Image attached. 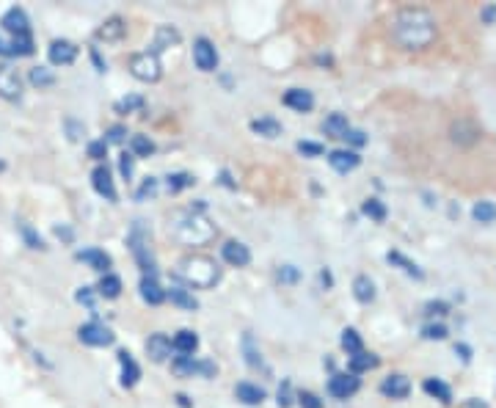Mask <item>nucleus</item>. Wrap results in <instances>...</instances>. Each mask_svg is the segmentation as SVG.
I'll return each instance as SVG.
<instances>
[{
    "mask_svg": "<svg viewBox=\"0 0 496 408\" xmlns=\"http://www.w3.org/2000/svg\"><path fill=\"white\" fill-rule=\"evenodd\" d=\"M9 47H12V56H34V36L31 34L12 36Z\"/></svg>",
    "mask_w": 496,
    "mask_h": 408,
    "instance_id": "35",
    "label": "nucleus"
},
{
    "mask_svg": "<svg viewBox=\"0 0 496 408\" xmlns=\"http://www.w3.org/2000/svg\"><path fill=\"white\" fill-rule=\"evenodd\" d=\"M386 260H389L392 265H400V271H405L408 276H414V279H425V271H422L416 262H411L408 257H403L400 251H389V254H386Z\"/></svg>",
    "mask_w": 496,
    "mask_h": 408,
    "instance_id": "32",
    "label": "nucleus"
},
{
    "mask_svg": "<svg viewBox=\"0 0 496 408\" xmlns=\"http://www.w3.org/2000/svg\"><path fill=\"white\" fill-rule=\"evenodd\" d=\"M342 138H345L350 146H364V144H367V135H364L361 130H353V127H350V130H348Z\"/></svg>",
    "mask_w": 496,
    "mask_h": 408,
    "instance_id": "54",
    "label": "nucleus"
},
{
    "mask_svg": "<svg viewBox=\"0 0 496 408\" xmlns=\"http://www.w3.org/2000/svg\"><path fill=\"white\" fill-rule=\"evenodd\" d=\"M174 232L179 235V240H185L188 246H201L207 243L212 235H215V227L201 216V213H185L177 224H174Z\"/></svg>",
    "mask_w": 496,
    "mask_h": 408,
    "instance_id": "3",
    "label": "nucleus"
},
{
    "mask_svg": "<svg viewBox=\"0 0 496 408\" xmlns=\"http://www.w3.org/2000/svg\"><path fill=\"white\" fill-rule=\"evenodd\" d=\"M89 157L97 160V163H102V160L108 157V144H105L102 138H100V141H91V144H89Z\"/></svg>",
    "mask_w": 496,
    "mask_h": 408,
    "instance_id": "47",
    "label": "nucleus"
},
{
    "mask_svg": "<svg viewBox=\"0 0 496 408\" xmlns=\"http://www.w3.org/2000/svg\"><path fill=\"white\" fill-rule=\"evenodd\" d=\"M455 353H460V359H463V361H469V359H471V350H469L466 345H455Z\"/></svg>",
    "mask_w": 496,
    "mask_h": 408,
    "instance_id": "58",
    "label": "nucleus"
},
{
    "mask_svg": "<svg viewBox=\"0 0 496 408\" xmlns=\"http://www.w3.org/2000/svg\"><path fill=\"white\" fill-rule=\"evenodd\" d=\"M298 279H301V273H298L295 265H282V268H279V282L293 284V282H298Z\"/></svg>",
    "mask_w": 496,
    "mask_h": 408,
    "instance_id": "52",
    "label": "nucleus"
},
{
    "mask_svg": "<svg viewBox=\"0 0 496 408\" xmlns=\"http://www.w3.org/2000/svg\"><path fill=\"white\" fill-rule=\"evenodd\" d=\"M138 290H141V298H144L149 306H160V304L166 301V290L160 287V282H157L155 276H144L141 284H138Z\"/></svg>",
    "mask_w": 496,
    "mask_h": 408,
    "instance_id": "18",
    "label": "nucleus"
},
{
    "mask_svg": "<svg viewBox=\"0 0 496 408\" xmlns=\"http://www.w3.org/2000/svg\"><path fill=\"white\" fill-rule=\"evenodd\" d=\"M298 152H301L304 157H320L326 149H323V144H317V141H298Z\"/></svg>",
    "mask_w": 496,
    "mask_h": 408,
    "instance_id": "45",
    "label": "nucleus"
},
{
    "mask_svg": "<svg viewBox=\"0 0 496 408\" xmlns=\"http://www.w3.org/2000/svg\"><path fill=\"white\" fill-rule=\"evenodd\" d=\"M78 260L86 262V265L94 268V271H102V273H108V268L113 265L111 254H105L102 249H83V251H78Z\"/></svg>",
    "mask_w": 496,
    "mask_h": 408,
    "instance_id": "20",
    "label": "nucleus"
},
{
    "mask_svg": "<svg viewBox=\"0 0 496 408\" xmlns=\"http://www.w3.org/2000/svg\"><path fill=\"white\" fill-rule=\"evenodd\" d=\"M381 392H383L386 397H392V400H403V397H408L411 383H408L405 375H389V378H383Z\"/></svg>",
    "mask_w": 496,
    "mask_h": 408,
    "instance_id": "21",
    "label": "nucleus"
},
{
    "mask_svg": "<svg viewBox=\"0 0 496 408\" xmlns=\"http://www.w3.org/2000/svg\"><path fill=\"white\" fill-rule=\"evenodd\" d=\"M359 386H361V381H359L353 372H337V375H331V381H328V392H331L337 400L353 397V394L359 392Z\"/></svg>",
    "mask_w": 496,
    "mask_h": 408,
    "instance_id": "8",
    "label": "nucleus"
},
{
    "mask_svg": "<svg viewBox=\"0 0 496 408\" xmlns=\"http://www.w3.org/2000/svg\"><path fill=\"white\" fill-rule=\"evenodd\" d=\"M47 58H50V64H56V67H69V64H75V58H78V47H75L72 42H67V39H56V42H50V47H47Z\"/></svg>",
    "mask_w": 496,
    "mask_h": 408,
    "instance_id": "9",
    "label": "nucleus"
},
{
    "mask_svg": "<svg viewBox=\"0 0 496 408\" xmlns=\"http://www.w3.org/2000/svg\"><path fill=\"white\" fill-rule=\"evenodd\" d=\"M91 185H94V190L100 193V196H105L108 201H116L119 199V193H116V185H113V177H111V168L108 166H97L94 171H91Z\"/></svg>",
    "mask_w": 496,
    "mask_h": 408,
    "instance_id": "12",
    "label": "nucleus"
},
{
    "mask_svg": "<svg viewBox=\"0 0 496 408\" xmlns=\"http://www.w3.org/2000/svg\"><path fill=\"white\" fill-rule=\"evenodd\" d=\"M130 149H133L135 157H149V155H155V141L146 138V135H133L130 138Z\"/></svg>",
    "mask_w": 496,
    "mask_h": 408,
    "instance_id": "37",
    "label": "nucleus"
},
{
    "mask_svg": "<svg viewBox=\"0 0 496 408\" xmlns=\"http://www.w3.org/2000/svg\"><path fill=\"white\" fill-rule=\"evenodd\" d=\"M56 235L64 240H72V229H67V227H56Z\"/></svg>",
    "mask_w": 496,
    "mask_h": 408,
    "instance_id": "59",
    "label": "nucleus"
},
{
    "mask_svg": "<svg viewBox=\"0 0 496 408\" xmlns=\"http://www.w3.org/2000/svg\"><path fill=\"white\" fill-rule=\"evenodd\" d=\"M359 163H361V157L353 149H334V152H328V166L337 174H350V171L359 168Z\"/></svg>",
    "mask_w": 496,
    "mask_h": 408,
    "instance_id": "11",
    "label": "nucleus"
},
{
    "mask_svg": "<svg viewBox=\"0 0 496 408\" xmlns=\"http://www.w3.org/2000/svg\"><path fill=\"white\" fill-rule=\"evenodd\" d=\"M234 397H237L243 405H262L268 394H265L262 386H257V383H251V381H240V383L234 386Z\"/></svg>",
    "mask_w": 496,
    "mask_h": 408,
    "instance_id": "16",
    "label": "nucleus"
},
{
    "mask_svg": "<svg viewBox=\"0 0 496 408\" xmlns=\"http://www.w3.org/2000/svg\"><path fill=\"white\" fill-rule=\"evenodd\" d=\"M97 295H102V298H108V301L119 298V295H122V279H119L116 273H105V276L100 279V284H97Z\"/></svg>",
    "mask_w": 496,
    "mask_h": 408,
    "instance_id": "28",
    "label": "nucleus"
},
{
    "mask_svg": "<svg viewBox=\"0 0 496 408\" xmlns=\"http://www.w3.org/2000/svg\"><path fill=\"white\" fill-rule=\"evenodd\" d=\"M190 185H193V177L185 174V171L168 174V179H166V188H168L171 193H179V190H185V188H190Z\"/></svg>",
    "mask_w": 496,
    "mask_h": 408,
    "instance_id": "39",
    "label": "nucleus"
},
{
    "mask_svg": "<svg viewBox=\"0 0 496 408\" xmlns=\"http://www.w3.org/2000/svg\"><path fill=\"white\" fill-rule=\"evenodd\" d=\"M193 64L201 72H215L218 69V50L207 36H199L193 42Z\"/></svg>",
    "mask_w": 496,
    "mask_h": 408,
    "instance_id": "7",
    "label": "nucleus"
},
{
    "mask_svg": "<svg viewBox=\"0 0 496 408\" xmlns=\"http://www.w3.org/2000/svg\"><path fill=\"white\" fill-rule=\"evenodd\" d=\"M20 94H23L20 75L12 67L0 64V97H3V100H20Z\"/></svg>",
    "mask_w": 496,
    "mask_h": 408,
    "instance_id": "13",
    "label": "nucleus"
},
{
    "mask_svg": "<svg viewBox=\"0 0 496 408\" xmlns=\"http://www.w3.org/2000/svg\"><path fill=\"white\" fill-rule=\"evenodd\" d=\"M447 309H449V306H447L444 301H430V304H427V315H447Z\"/></svg>",
    "mask_w": 496,
    "mask_h": 408,
    "instance_id": "57",
    "label": "nucleus"
},
{
    "mask_svg": "<svg viewBox=\"0 0 496 408\" xmlns=\"http://www.w3.org/2000/svg\"><path fill=\"white\" fill-rule=\"evenodd\" d=\"M133 163H135V157H133L130 152H122V155H119V171H122L124 179H133Z\"/></svg>",
    "mask_w": 496,
    "mask_h": 408,
    "instance_id": "48",
    "label": "nucleus"
},
{
    "mask_svg": "<svg viewBox=\"0 0 496 408\" xmlns=\"http://www.w3.org/2000/svg\"><path fill=\"white\" fill-rule=\"evenodd\" d=\"M3 168H6V163H3V160H0V171H3Z\"/></svg>",
    "mask_w": 496,
    "mask_h": 408,
    "instance_id": "63",
    "label": "nucleus"
},
{
    "mask_svg": "<svg viewBox=\"0 0 496 408\" xmlns=\"http://www.w3.org/2000/svg\"><path fill=\"white\" fill-rule=\"evenodd\" d=\"M251 133L262 135V138H279L282 135V124L273 116H260L251 122Z\"/></svg>",
    "mask_w": 496,
    "mask_h": 408,
    "instance_id": "26",
    "label": "nucleus"
},
{
    "mask_svg": "<svg viewBox=\"0 0 496 408\" xmlns=\"http://www.w3.org/2000/svg\"><path fill=\"white\" fill-rule=\"evenodd\" d=\"M177 276H179L188 287L207 290V287L218 284L221 268L215 265V260H210V257H204V254H190V257H182V260H179Z\"/></svg>",
    "mask_w": 496,
    "mask_h": 408,
    "instance_id": "2",
    "label": "nucleus"
},
{
    "mask_svg": "<svg viewBox=\"0 0 496 408\" xmlns=\"http://www.w3.org/2000/svg\"><path fill=\"white\" fill-rule=\"evenodd\" d=\"M64 124H67V135H69V141H80V138L86 135V127H83L80 122H75V119H67Z\"/></svg>",
    "mask_w": 496,
    "mask_h": 408,
    "instance_id": "50",
    "label": "nucleus"
},
{
    "mask_svg": "<svg viewBox=\"0 0 496 408\" xmlns=\"http://www.w3.org/2000/svg\"><path fill=\"white\" fill-rule=\"evenodd\" d=\"M124 135H127V127H122V124H113V127H108V133H105V144L111 146V144H124Z\"/></svg>",
    "mask_w": 496,
    "mask_h": 408,
    "instance_id": "46",
    "label": "nucleus"
},
{
    "mask_svg": "<svg viewBox=\"0 0 496 408\" xmlns=\"http://www.w3.org/2000/svg\"><path fill=\"white\" fill-rule=\"evenodd\" d=\"M171 372L177 378H193V375H199V359L179 353L177 359H171Z\"/></svg>",
    "mask_w": 496,
    "mask_h": 408,
    "instance_id": "24",
    "label": "nucleus"
},
{
    "mask_svg": "<svg viewBox=\"0 0 496 408\" xmlns=\"http://www.w3.org/2000/svg\"><path fill=\"white\" fill-rule=\"evenodd\" d=\"M290 405H293V386L290 381H284L279 386V408H290Z\"/></svg>",
    "mask_w": 496,
    "mask_h": 408,
    "instance_id": "53",
    "label": "nucleus"
},
{
    "mask_svg": "<svg viewBox=\"0 0 496 408\" xmlns=\"http://www.w3.org/2000/svg\"><path fill=\"white\" fill-rule=\"evenodd\" d=\"M130 72H133V78H138L144 83H157L163 75V64L152 50H146V53H135L130 58Z\"/></svg>",
    "mask_w": 496,
    "mask_h": 408,
    "instance_id": "5",
    "label": "nucleus"
},
{
    "mask_svg": "<svg viewBox=\"0 0 496 408\" xmlns=\"http://www.w3.org/2000/svg\"><path fill=\"white\" fill-rule=\"evenodd\" d=\"M171 345H174V350H177V353H182V356H193V353H196V348H199V334H196V331H190V328H182V331H177V334H174Z\"/></svg>",
    "mask_w": 496,
    "mask_h": 408,
    "instance_id": "22",
    "label": "nucleus"
},
{
    "mask_svg": "<svg viewBox=\"0 0 496 408\" xmlns=\"http://www.w3.org/2000/svg\"><path fill=\"white\" fill-rule=\"evenodd\" d=\"M284 105L293 108V111H298V113H309V111L315 108V94L306 91V89H290V91L284 94Z\"/></svg>",
    "mask_w": 496,
    "mask_h": 408,
    "instance_id": "17",
    "label": "nucleus"
},
{
    "mask_svg": "<svg viewBox=\"0 0 496 408\" xmlns=\"http://www.w3.org/2000/svg\"><path fill=\"white\" fill-rule=\"evenodd\" d=\"M171 350H174V345H171V339L166 334H152L146 339V356L155 364H163L166 359H171Z\"/></svg>",
    "mask_w": 496,
    "mask_h": 408,
    "instance_id": "15",
    "label": "nucleus"
},
{
    "mask_svg": "<svg viewBox=\"0 0 496 408\" xmlns=\"http://www.w3.org/2000/svg\"><path fill=\"white\" fill-rule=\"evenodd\" d=\"M179 31L177 28H171V25H160L157 31H155V42H152V53L157 56V53H163V50H168V47H177L179 45Z\"/></svg>",
    "mask_w": 496,
    "mask_h": 408,
    "instance_id": "19",
    "label": "nucleus"
},
{
    "mask_svg": "<svg viewBox=\"0 0 496 408\" xmlns=\"http://www.w3.org/2000/svg\"><path fill=\"white\" fill-rule=\"evenodd\" d=\"M221 257H223L232 268H245L248 262H251V251H248V246L240 243V240H226V243L221 246Z\"/></svg>",
    "mask_w": 496,
    "mask_h": 408,
    "instance_id": "10",
    "label": "nucleus"
},
{
    "mask_svg": "<svg viewBox=\"0 0 496 408\" xmlns=\"http://www.w3.org/2000/svg\"><path fill=\"white\" fill-rule=\"evenodd\" d=\"M0 56H12V47L9 42H3V36H0Z\"/></svg>",
    "mask_w": 496,
    "mask_h": 408,
    "instance_id": "60",
    "label": "nucleus"
},
{
    "mask_svg": "<svg viewBox=\"0 0 496 408\" xmlns=\"http://www.w3.org/2000/svg\"><path fill=\"white\" fill-rule=\"evenodd\" d=\"M471 216L477 224H493L496 221V204L493 201H477L471 207Z\"/></svg>",
    "mask_w": 496,
    "mask_h": 408,
    "instance_id": "33",
    "label": "nucleus"
},
{
    "mask_svg": "<svg viewBox=\"0 0 496 408\" xmlns=\"http://www.w3.org/2000/svg\"><path fill=\"white\" fill-rule=\"evenodd\" d=\"M17 227H20V235L25 238V243H28L31 249H39V251H45V249H47V246H45V240H42V235H39L34 227H28V224H23V221H20Z\"/></svg>",
    "mask_w": 496,
    "mask_h": 408,
    "instance_id": "41",
    "label": "nucleus"
},
{
    "mask_svg": "<svg viewBox=\"0 0 496 408\" xmlns=\"http://www.w3.org/2000/svg\"><path fill=\"white\" fill-rule=\"evenodd\" d=\"M372 367H378V359H375L372 353L359 350V353L350 356V372H353V375H359V372H364V370H372Z\"/></svg>",
    "mask_w": 496,
    "mask_h": 408,
    "instance_id": "34",
    "label": "nucleus"
},
{
    "mask_svg": "<svg viewBox=\"0 0 496 408\" xmlns=\"http://www.w3.org/2000/svg\"><path fill=\"white\" fill-rule=\"evenodd\" d=\"M425 339H447V326L444 323H430V326H425Z\"/></svg>",
    "mask_w": 496,
    "mask_h": 408,
    "instance_id": "49",
    "label": "nucleus"
},
{
    "mask_svg": "<svg viewBox=\"0 0 496 408\" xmlns=\"http://www.w3.org/2000/svg\"><path fill=\"white\" fill-rule=\"evenodd\" d=\"M342 348L348 350V356H353V353L364 350L361 337H359V331H356V328H345V331H342Z\"/></svg>",
    "mask_w": 496,
    "mask_h": 408,
    "instance_id": "40",
    "label": "nucleus"
},
{
    "mask_svg": "<svg viewBox=\"0 0 496 408\" xmlns=\"http://www.w3.org/2000/svg\"><path fill=\"white\" fill-rule=\"evenodd\" d=\"M127 243H130V251H133L135 262L141 265V271H144L146 276H152V271H155V257H152V249H149V232H144L141 221L133 224V232H130Z\"/></svg>",
    "mask_w": 496,
    "mask_h": 408,
    "instance_id": "4",
    "label": "nucleus"
},
{
    "mask_svg": "<svg viewBox=\"0 0 496 408\" xmlns=\"http://www.w3.org/2000/svg\"><path fill=\"white\" fill-rule=\"evenodd\" d=\"M157 193V179L155 177H146L144 182H141V188L135 190V201H146V199H152Z\"/></svg>",
    "mask_w": 496,
    "mask_h": 408,
    "instance_id": "44",
    "label": "nucleus"
},
{
    "mask_svg": "<svg viewBox=\"0 0 496 408\" xmlns=\"http://www.w3.org/2000/svg\"><path fill=\"white\" fill-rule=\"evenodd\" d=\"M353 295L359 304H372L375 301V282L370 276H356L353 279Z\"/></svg>",
    "mask_w": 496,
    "mask_h": 408,
    "instance_id": "27",
    "label": "nucleus"
},
{
    "mask_svg": "<svg viewBox=\"0 0 496 408\" xmlns=\"http://www.w3.org/2000/svg\"><path fill=\"white\" fill-rule=\"evenodd\" d=\"M348 130H350V124H348V116H345V113H331V116H326V122H323V133H326L328 138H342Z\"/></svg>",
    "mask_w": 496,
    "mask_h": 408,
    "instance_id": "25",
    "label": "nucleus"
},
{
    "mask_svg": "<svg viewBox=\"0 0 496 408\" xmlns=\"http://www.w3.org/2000/svg\"><path fill=\"white\" fill-rule=\"evenodd\" d=\"M422 389H425L430 397L441 400V403H452V389H449V386H447L441 378H425Z\"/></svg>",
    "mask_w": 496,
    "mask_h": 408,
    "instance_id": "31",
    "label": "nucleus"
},
{
    "mask_svg": "<svg viewBox=\"0 0 496 408\" xmlns=\"http://www.w3.org/2000/svg\"><path fill=\"white\" fill-rule=\"evenodd\" d=\"M97 36H100L102 42H119V39L124 36V20H122V17L105 20V25L97 31Z\"/></svg>",
    "mask_w": 496,
    "mask_h": 408,
    "instance_id": "29",
    "label": "nucleus"
},
{
    "mask_svg": "<svg viewBox=\"0 0 496 408\" xmlns=\"http://www.w3.org/2000/svg\"><path fill=\"white\" fill-rule=\"evenodd\" d=\"M245 353H248V364H251V367H260V364H262L260 350L251 348V337H245Z\"/></svg>",
    "mask_w": 496,
    "mask_h": 408,
    "instance_id": "56",
    "label": "nucleus"
},
{
    "mask_svg": "<svg viewBox=\"0 0 496 408\" xmlns=\"http://www.w3.org/2000/svg\"><path fill=\"white\" fill-rule=\"evenodd\" d=\"M298 403H301V408H323V400H320L315 392H301V394H298Z\"/></svg>",
    "mask_w": 496,
    "mask_h": 408,
    "instance_id": "51",
    "label": "nucleus"
},
{
    "mask_svg": "<svg viewBox=\"0 0 496 408\" xmlns=\"http://www.w3.org/2000/svg\"><path fill=\"white\" fill-rule=\"evenodd\" d=\"M177 400H179V405H182V408H190V400H188L185 394H177Z\"/></svg>",
    "mask_w": 496,
    "mask_h": 408,
    "instance_id": "62",
    "label": "nucleus"
},
{
    "mask_svg": "<svg viewBox=\"0 0 496 408\" xmlns=\"http://www.w3.org/2000/svg\"><path fill=\"white\" fill-rule=\"evenodd\" d=\"M320 279H323V284H326V287H331V284H334V279H331V273H328V271H323V273H320Z\"/></svg>",
    "mask_w": 496,
    "mask_h": 408,
    "instance_id": "61",
    "label": "nucleus"
},
{
    "mask_svg": "<svg viewBox=\"0 0 496 408\" xmlns=\"http://www.w3.org/2000/svg\"><path fill=\"white\" fill-rule=\"evenodd\" d=\"M452 133H455L452 138H455V141H463V144H471V141H474V138L480 135V133H477V130H474L471 124H466V122L455 124V127H452Z\"/></svg>",
    "mask_w": 496,
    "mask_h": 408,
    "instance_id": "43",
    "label": "nucleus"
},
{
    "mask_svg": "<svg viewBox=\"0 0 496 408\" xmlns=\"http://www.w3.org/2000/svg\"><path fill=\"white\" fill-rule=\"evenodd\" d=\"M166 298H171V304L182 306V309H188V312L199 309V301H196V298H193V293H190V290H185V287H171V290H166Z\"/></svg>",
    "mask_w": 496,
    "mask_h": 408,
    "instance_id": "30",
    "label": "nucleus"
},
{
    "mask_svg": "<svg viewBox=\"0 0 496 408\" xmlns=\"http://www.w3.org/2000/svg\"><path fill=\"white\" fill-rule=\"evenodd\" d=\"M28 78H31V83H34V86H39V89H50V86H56V72H53V69H47V67H34Z\"/></svg>",
    "mask_w": 496,
    "mask_h": 408,
    "instance_id": "36",
    "label": "nucleus"
},
{
    "mask_svg": "<svg viewBox=\"0 0 496 408\" xmlns=\"http://www.w3.org/2000/svg\"><path fill=\"white\" fill-rule=\"evenodd\" d=\"M361 213H364L367 218H372V221H383V218H386V204H383L381 199H367V201L361 204Z\"/></svg>",
    "mask_w": 496,
    "mask_h": 408,
    "instance_id": "38",
    "label": "nucleus"
},
{
    "mask_svg": "<svg viewBox=\"0 0 496 408\" xmlns=\"http://www.w3.org/2000/svg\"><path fill=\"white\" fill-rule=\"evenodd\" d=\"M78 337H80V342L83 345H91V348H108V345H113V331L105 326V323H100V320H91V323H83L80 328H78Z\"/></svg>",
    "mask_w": 496,
    "mask_h": 408,
    "instance_id": "6",
    "label": "nucleus"
},
{
    "mask_svg": "<svg viewBox=\"0 0 496 408\" xmlns=\"http://www.w3.org/2000/svg\"><path fill=\"white\" fill-rule=\"evenodd\" d=\"M138 108H144V97H141V94H130V97H124V100L116 102V113H133V111H138Z\"/></svg>",
    "mask_w": 496,
    "mask_h": 408,
    "instance_id": "42",
    "label": "nucleus"
},
{
    "mask_svg": "<svg viewBox=\"0 0 496 408\" xmlns=\"http://www.w3.org/2000/svg\"><path fill=\"white\" fill-rule=\"evenodd\" d=\"M75 298H78V304H86L89 309H94V298H97V295H94V287H80Z\"/></svg>",
    "mask_w": 496,
    "mask_h": 408,
    "instance_id": "55",
    "label": "nucleus"
},
{
    "mask_svg": "<svg viewBox=\"0 0 496 408\" xmlns=\"http://www.w3.org/2000/svg\"><path fill=\"white\" fill-rule=\"evenodd\" d=\"M0 25H3L12 36H20V34H31V23H28V14H25V9H20V6H12L6 14H3V20H0Z\"/></svg>",
    "mask_w": 496,
    "mask_h": 408,
    "instance_id": "14",
    "label": "nucleus"
},
{
    "mask_svg": "<svg viewBox=\"0 0 496 408\" xmlns=\"http://www.w3.org/2000/svg\"><path fill=\"white\" fill-rule=\"evenodd\" d=\"M392 34L400 47L425 50L436 39V20L425 9H403L392 23Z\"/></svg>",
    "mask_w": 496,
    "mask_h": 408,
    "instance_id": "1",
    "label": "nucleus"
},
{
    "mask_svg": "<svg viewBox=\"0 0 496 408\" xmlns=\"http://www.w3.org/2000/svg\"><path fill=\"white\" fill-rule=\"evenodd\" d=\"M119 364H122V386H135L138 378H141L138 361H135L127 350H119Z\"/></svg>",
    "mask_w": 496,
    "mask_h": 408,
    "instance_id": "23",
    "label": "nucleus"
}]
</instances>
